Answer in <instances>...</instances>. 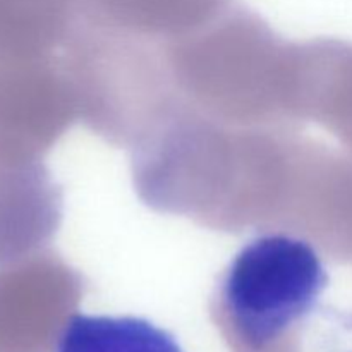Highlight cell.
Here are the masks:
<instances>
[{
  "mask_svg": "<svg viewBox=\"0 0 352 352\" xmlns=\"http://www.w3.org/2000/svg\"><path fill=\"white\" fill-rule=\"evenodd\" d=\"M298 95L302 120L330 131L352 158V43L315 40L299 45Z\"/></svg>",
  "mask_w": 352,
  "mask_h": 352,
  "instance_id": "4",
  "label": "cell"
},
{
  "mask_svg": "<svg viewBox=\"0 0 352 352\" xmlns=\"http://www.w3.org/2000/svg\"><path fill=\"white\" fill-rule=\"evenodd\" d=\"M55 352H184L172 333L133 316L71 315Z\"/></svg>",
  "mask_w": 352,
  "mask_h": 352,
  "instance_id": "6",
  "label": "cell"
},
{
  "mask_svg": "<svg viewBox=\"0 0 352 352\" xmlns=\"http://www.w3.org/2000/svg\"><path fill=\"white\" fill-rule=\"evenodd\" d=\"M65 50L78 119L133 148L182 100L160 41L81 19Z\"/></svg>",
  "mask_w": 352,
  "mask_h": 352,
  "instance_id": "2",
  "label": "cell"
},
{
  "mask_svg": "<svg viewBox=\"0 0 352 352\" xmlns=\"http://www.w3.org/2000/svg\"><path fill=\"white\" fill-rule=\"evenodd\" d=\"M182 100L234 127L292 129L302 124L298 48L256 12L230 3L199 30L164 43Z\"/></svg>",
  "mask_w": 352,
  "mask_h": 352,
  "instance_id": "1",
  "label": "cell"
},
{
  "mask_svg": "<svg viewBox=\"0 0 352 352\" xmlns=\"http://www.w3.org/2000/svg\"><path fill=\"white\" fill-rule=\"evenodd\" d=\"M232 0H81L82 19L167 43L222 14Z\"/></svg>",
  "mask_w": 352,
  "mask_h": 352,
  "instance_id": "5",
  "label": "cell"
},
{
  "mask_svg": "<svg viewBox=\"0 0 352 352\" xmlns=\"http://www.w3.org/2000/svg\"><path fill=\"white\" fill-rule=\"evenodd\" d=\"M329 285L318 250L278 230L251 239L232 258L212 296V315L229 342L267 352L291 339Z\"/></svg>",
  "mask_w": 352,
  "mask_h": 352,
  "instance_id": "3",
  "label": "cell"
}]
</instances>
